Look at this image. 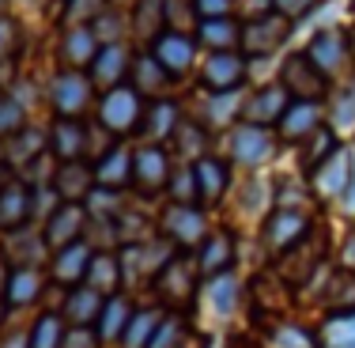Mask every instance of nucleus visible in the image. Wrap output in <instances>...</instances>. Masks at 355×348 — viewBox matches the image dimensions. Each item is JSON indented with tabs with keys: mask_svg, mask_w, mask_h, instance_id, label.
Returning a JSON list of instances; mask_svg holds the SVG:
<instances>
[{
	"mask_svg": "<svg viewBox=\"0 0 355 348\" xmlns=\"http://www.w3.org/2000/svg\"><path fill=\"white\" fill-rule=\"evenodd\" d=\"M280 80H284V91L291 99H299V103H321L325 91H329V76L321 72L306 53H291V57H287Z\"/></svg>",
	"mask_w": 355,
	"mask_h": 348,
	"instance_id": "7ed1b4c3",
	"label": "nucleus"
},
{
	"mask_svg": "<svg viewBox=\"0 0 355 348\" xmlns=\"http://www.w3.org/2000/svg\"><path fill=\"white\" fill-rule=\"evenodd\" d=\"M265 348H318V337H310L299 326H276Z\"/></svg>",
	"mask_w": 355,
	"mask_h": 348,
	"instance_id": "ea45409f",
	"label": "nucleus"
},
{
	"mask_svg": "<svg viewBox=\"0 0 355 348\" xmlns=\"http://www.w3.org/2000/svg\"><path fill=\"white\" fill-rule=\"evenodd\" d=\"M61 345H64V318L42 314L35 322V329H31V337H27V348H61Z\"/></svg>",
	"mask_w": 355,
	"mask_h": 348,
	"instance_id": "e433bc0d",
	"label": "nucleus"
},
{
	"mask_svg": "<svg viewBox=\"0 0 355 348\" xmlns=\"http://www.w3.org/2000/svg\"><path fill=\"white\" fill-rule=\"evenodd\" d=\"M171 140H174V148H178V156H182V159L200 163V159L208 156V133H205V125H197V122H178L174 133H171Z\"/></svg>",
	"mask_w": 355,
	"mask_h": 348,
	"instance_id": "72a5a7b5",
	"label": "nucleus"
},
{
	"mask_svg": "<svg viewBox=\"0 0 355 348\" xmlns=\"http://www.w3.org/2000/svg\"><path fill=\"white\" fill-rule=\"evenodd\" d=\"M91 171H95V190H125V185H132V151L125 144H114Z\"/></svg>",
	"mask_w": 355,
	"mask_h": 348,
	"instance_id": "f3484780",
	"label": "nucleus"
},
{
	"mask_svg": "<svg viewBox=\"0 0 355 348\" xmlns=\"http://www.w3.org/2000/svg\"><path fill=\"white\" fill-rule=\"evenodd\" d=\"M91 258H95V246H91V242H76V246L57 250L53 254V280H57V284H64V288L83 284Z\"/></svg>",
	"mask_w": 355,
	"mask_h": 348,
	"instance_id": "5701e85b",
	"label": "nucleus"
},
{
	"mask_svg": "<svg viewBox=\"0 0 355 348\" xmlns=\"http://www.w3.org/2000/svg\"><path fill=\"white\" fill-rule=\"evenodd\" d=\"M83 284L95 288L103 299L117 295V288H121V261H117V254L95 250V258H91V265H87V276H83Z\"/></svg>",
	"mask_w": 355,
	"mask_h": 348,
	"instance_id": "a878e982",
	"label": "nucleus"
},
{
	"mask_svg": "<svg viewBox=\"0 0 355 348\" xmlns=\"http://www.w3.org/2000/svg\"><path fill=\"white\" fill-rule=\"evenodd\" d=\"M0 99H4V95H0Z\"/></svg>",
	"mask_w": 355,
	"mask_h": 348,
	"instance_id": "864d4df0",
	"label": "nucleus"
},
{
	"mask_svg": "<svg viewBox=\"0 0 355 348\" xmlns=\"http://www.w3.org/2000/svg\"><path fill=\"white\" fill-rule=\"evenodd\" d=\"M27 125V114L15 99H0V140H12L15 133H23Z\"/></svg>",
	"mask_w": 355,
	"mask_h": 348,
	"instance_id": "a19ab883",
	"label": "nucleus"
},
{
	"mask_svg": "<svg viewBox=\"0 0 355 348\" xmlns=\"http://www.w3.org/2000/svg\"><path fill=\"white\" fill-rule=\"evenodd\" d=\"M310 235V219L302 216V212H295V208H276L272 216L265 219V246H268V254H287L291 246H299L302 239Z\"/></svg>",
	"mask_w": 355,
	"mask_h": 348,
	"instance_id": "6e6552de",
	"label": "nucleus"
},
{
	"mask_svg": "<svg viewBox=\"0 0 355 348\" xmlns=\"http://www.w3.org/2000/svg\"><path fill=\"white\" fill-rule=\"evenodd\" d=\"M291 110V95L284 91V83H276V88H265L257 91V95L246 103V125H261V129H268V125H280L284 114Z\"/></svg>",
	"mask_w": 355,
	"mask_h": 348,
	"instance_id": "a211bd4d",
	"label": "nucleus"
},
{
	"mask_svg": "<svg viewBox=\"0 0 355 348\" xmlns=\"http://www.w3.org/2000/svg\"><path fill=\"white\" fill-rule=\"evenodd\" d=\"M166 185H171V193H174V205H197V178H193V167L171 171V182Z\"/></svg>",
	"mask_w": 355,
	"mask_h": 348,
	"instance_id": "58836bf2",
	"label": "nucleus"
},
{
	"mask_svg": "<svg viewBox=\"0 0 355 348\" xmlns=\"http://www.w3.org/2000/svg\"><path fill=\"white\" fill-rule=\"evenodd\" d=\"M352 95H355V88H352Z\"/></svg>",
	"mask_w": 355,
	"mask_h": 348,
	"instance_id": "603ef678",
	"label": "nucleus"
},
{
	"mask_svg": "<svg viewBox=\"0 0 355 348\" xmlns=\"http://www.w3.org/2000/svg\"><path fill=\"white\" fill-rule=\"evenodd\" d=\"M83 231H87V208L72 205V201H57L53 212L42 219V242L46 250H64V246L83 242Z\"/></svg>",
	"mask_w": 355,
	"mask_h": 348,
	"instance_id": "f03ea898",
	"label": "nucleus"
},
{
	"mask_svg": "<svg viewBox=\"0 0 355 348\" xmlns=\"http://www.w3.org/2000/svg\"><path fill=\"white\" fill-rule=\"evenodd\" d=\"M348 53H352V57H355V27H352V31H348Z\"/></svg>",
	"mask_w": 355,
	"mask_h": 348,
	"instance_id": "8fccbe9b",
	"label": "nucleus"
},
{
	"mask_svg": "<svg viewBox=\"0 0 355 348\" xmlns=\"http://www.w3.org/2000/svg\"><path fill=\"white\" fill-rule=\"evenodd\" d=\"M49 99H53L57 117L80 122V114L91 103V80L83 72H76V69L72 72H61V76H53V91H49Z\"/></svg>",
	"mask_w": 355,
	"mask_h": 348,
	"instance_id": "9d476101",
	"label": "nucleus"
},
{
	"mask_svg": "<svg viewBox=\"0 0 355 348\" xmlns=\"http://www.w3.org/2000/svg\"><path fill=\"white\" fill-rule=\"evenodd\" d=\"M239 31H242V23L227 15V19H205L197 27V38L212 53H239Z\"/></svg>",
	"mask_w": 355,
	"mask_h": 348,
	"instance_id": "c85d7f7f",
	"label": "nucleus"
},
{
	"mask_svg": "<svg viewBox=\"0 0 355 348\" xmlns=\"http://www.w3.org/2000/svg\"><path fill=\"white\" fill-rule=\"evenodd\" d=\"M132 61H137V57H132L121 42H103L95 61H91V88H106V91L121 88V80L132 72Z\"/></svg>",
	"mask_w": 355,
	"mask_h": 348,
	"instance_id": "1a4fd4ad",
	"label": "nucleus"
},
{
	"mask_svg": "<svg viewBox=\"0 0 355 348\" xmlns=\"http://www.w3.org/2000/svg\"><path fill=\"white\" fill-rule=\"evenodd\" d=\"M318 348H355V310L329 314L318 329Z\"/></svg>",
	"mask_w": 355,
	"mask_h": 348,
	"instance_id": "473e14b6",
	"label": "nucleus"
},
{
	"mask_svg": "<svg viewBox=\"0 0 355 348\" xmlns=\"http://www.w3.org/2000/svg\"><path fill=\"white\" fill-rule=\"evenodd\" d=\"M49 151H53L61 163H80V156L87 151V129L80 122H69V117H57L53 129H49Z\"/></svg>",
	"mask_w": 355,
	"mask_h": 348,
	"instance_id": "412c9836",
	"label": "nucleus"
},
{
	"mask_svg": "<svg viewBox=\"0 0 355 348\" xmlns=\"http://www.w3.org/2000/svg\"><path fill=\"white\" fill-rule=\"evenodd\" d=\"M151 284H155V292L163 295L171 307H178V303H193V295H197V261L185 258V254H174V258L155 273Z\"/></svg>",
	"mask_w": 355,
	"mask_h": 348,
	"instance_id": "20e7f679",
	"label": "nucleus"
},
{
	"mask_svg": "<svg viewBox=\"0 0 355 348\" xmlns=\"http://www.w3.org/2000/svg\"><path fill=\"white\" fill-rule=\"evenodd\" d=\"M318 129H321V106L318 103H291V110H287L284 122H280V133L295 144H302Z\"/></svg>",
	"mask_w": 355,
	"mask_h": 348,
	"instance_id": "c756f323",
	"label": "nucleus"
},
{
	"mask_svg": "<svg viewBox=\"0 0 355 348\" xmlns=\"http://www.w3.org/2000/svg\"><path fill=\"white\" fill-rule=\"evenodd\" d=\"M106 299L87 284H76L69 288V299H64V322H72V329H91L103 314Z\"/></svg>",
	"mask_w": 355,
	"mask_h": 348,
	"instance_id": "b1692460",
	"label": "nucleus"
},
{
	"mask_svg": "<svg viewBox=\"0 0 355 348\" xmlns=\"http://www.w3.org/2000/svg\"><path fill=\"white\" fill-rule=\"evenodd\" d=\"M310 178H314V190L321 193V197H344V190H348V182H352V156H348V148L340 144L325 163H318L314 171H310Z\"/></svg>",
	"mask_w": 355,
	"mask_h": 348,
	"instance_id": "dca6fc26",
	"label": "nucleus"
},
{
	"mask_svg": "<svg viewBox=\"0 0 355 348\" xmlns=\"http://www.w3.org/2000/svg\"><path fill=\"white\" fill-rule=\"evenodd\" d=\"M276 151V137L272 129H261V125H239L231 133V156L246 167H257L265 163L268 156Z\"/></svg>",
	"mask_w": 355,
	"mask_h": 348,
	"instance_id": "4468645a",
	"label": "nucleus"
},
{
	"mask_svg": "<svg viewBox=\"0 0 355 348\" xmlns=\"http://www.w3.org/2000/svg\"><path fill=\"white\" fill-rule=\"evenodd\" d=\"M178 122H182V117H178V106L163 99V103L148 106V114H140V125H137V129L144 133V137H148V144H159V140L171 137Z\"/></svg>",
	"mask_w": 355,
	"mask_h": 348,
	"instance_id": "2f4dec72",
	"label": "nucleus"
},
{
	"mask_svg": "<svg viewBox=\"0 0 355 348\" xmlns=\"http://www.w3.org/2000/svg\"><path fill=\"white\" fill-rule=\"evenodd\" d=\"M129 322H132L129 299H125V295H110L103 314H98V322H95V337L98 341H121L125 329H129Z\"/></svg>",
	"mask_w": 355,
	"mask_h": 348,
	"instance_id": "bb28decb",
	"label": "nucleus"
},
{
	"mask_svg": "<svg viewBox=\"0 0 355 348\" xmlns=\"http://www.w3.org/2000/svg\"><path fill=\"white\" fill-rule=\"evenodd\" d=\"M35 216V190L19 178L0 185V231H19Z\"/></svg>",
	"mask_w": 355,
	"mask_h": 348,
	"instance_id": "f8f14e48",
	"label": "nucleus"
},
{
	"mask_svg": "<svg viewBox=\"0 0 355 348\" xmlns=\"http://www.w3.org/2000/svg\"><path fill=\"white\" fill-rule=\"evenodd\" d=\"M159 322H163L159 310H132V322H129V329H125L121 345L125 348H148V341L159 329Z\"/></svg>",
	"mask_w": 355,
	"mask_h": 348,
	"instance_id": "c9c22d12",
	"label": "nucleus"
},
{
	"mask_svg": "<svg viewBox=\"0 0 355 348\" xmlns=\"http://www.w3.org/2000/svg\"><path fill=\"white\" fill-rule=\"evenodd\" d=\"M103 8H106V0H69V23L72 27H87L91 19H98L103 15Z\"/></svg>",
	"mask_w": 355,
	"mask_h": 348,
	"instance_id": "79ce46f5",
	"label": "nucleus"
},
{
	"mask_svg": "<svg viewBox=\"0 0 355 348\" xmlns=\"http://www.w3.org/2000/svg\"><path fill=\"white\" fill-rule=\"evenodd\" d=\"M49 190L57 193V201H72V205H83L95 190V171L83 163H64L61 171H53L49 178Z\"/></svg>",
	"mask_w": 355,
	"mask_h": 348,
	"instance_id": "6ab92c4d",
	"label": "nucleus"
},
{
	"mask_svg": "<svg viewBox=\"0 0 355 348\" xmlns=\"http://www.w3.org/2000/svg\"><path fill=\"white\" fill-rule=\"evenodd\" d=\"M95 53H98V38L91 27H72L69 35H64V61L69 65H76V69H80V65H91Z\"/></svg>",
	"mask_w": 355,
	"mask_h": 348,
	"instance_id": "f704fd0d",
	"label": "nucleus"
},
{
	"mask_svg": "<svg viewBox=\"0 0 355 348\" xmlns=\"http://www.w3.org/2000/svg\"><path fill=\"white\" fill-rule=\"evenodd\" d=\"M163 235L171 246H182V250H193L208 239V224L205 212L197 205H171L163 212Z\"/></svg>",
	"mask_w": 355,
	"mask_h": 348,
	"instance_id": "423d86ee",
	"label": "nucleus"
},
{
	"mask_svg": "<svg viewBox=\"0 0 355 348\" xmlns=\"http://www.w3.org/2000/svg\"><path fill=\"white\" fill-rule=\"evenodd\" d=\"M239 299H242V280L234 273L212 276L205 284V307L212 310V318H219V322H227L234 310H239Z\"/></svg>",
	"mask_w": 355,
	"mask_h": 348,
	"instance_id": "393cba45",
	"label": "nucleus"
},
{
	"mask_svg": "<svg viewBox=\"0 0 355 348\" xmlns=\"http://www.w3.org/2000/svg\"><path fill=\"white\" fill-rule=\"evenodd\" d=\"M246 57L242 53H208L200 65V83H205L208 95H231L246 83Z\"/></svg>",
	"mask_w": 355,
	"mask_h": 348,
	"instance_id": "39448f33",
	"label": "nucleus"
},
{
	"mask_svg": "<svg viewBox=\"0 0 355 348\" xmlns=\"http://www.w3.org/2000/svg\"><path fill=\"white\" fill-rule=\"evenodd\" d=\"M171 182V163H166V151L159 144H144L140 151H132V185L140 193H159Z\"/></svg>",
	"mask_w": 355,
	"mask_h": 348,
	"instance_id": "9b49d317",
	"label": "nucleus"
},
{
	"mask_svg": "<svg viewBox=\"0 0 355 348\" xmlns=\"http://www.w3.org/2000/svg\"><path fill=\"white\" fill-rule=\"evenodd\" d=\"M340 265H344V273H355V231L348 235V242L340 250Z\"/></svg>",
	"mask_w": 355,
	"mask_h": 348,
	"instance_id": "49530a36",
	"label": "nucleus"
},
{
	"mask_svg": "<svg viewBox=\"0 0 355 348\" xmlns=\"http://www.w3.org/2000/svg\"><path fill=\"white\" fill-rule=\"evenodd\" d=\"M129 76L137 80V83H132V91H137V95H148V99H151V95H163L166 83H171V72H166L151 53L137 57V61H132V72H129Z\"/></svg>",
	"mask_w": 355,
	"mask_h": 348,
	"instance_id": "7c9ffc66",
	"label": "nucleus"
},
{
	"mask_svg": "<svg viewBox=\"0 0 355 348\" xmlns=\"http://www.w3.org/2000/svg\"><path fill=\"white\" fill-rule=\"evenodd\" d=\"M182 341H185V322L178 314H163V322H159L148 348H182Z\"/></svg>",
	"mask_w": 355,
	"mask_h": 348,
	"instance_id": "4c0bfd02",
	"label": "nucleus"
},
{
	"mask_svg": "<svg viewBox=\"0 0 355 348\" xmlns=\"http://www.w3.org/2000/svg\"><path fill=\"white\" fill-rule=\"evenodd\" d=\"M291 35V19H284V15L276 12H265V15H253V19L242 23L239 31V53L242 57H265V53H276V49L287 42Z\"/></svg>",
	"mask_w": 355,
	"mask_h": 348,
	"instance_id": "f257e3e1",
	"label": "nucleus"
},
{
	"mask_svg": "<svg viewBox=\"0 0 355 348\" xmlns=\"http://www.w3.org/2000/svg\"><path fill=\"white\" fill-rule=\"evenodd\" d=\"M140 95L129 88V83H121V88H114V91H106L103 95V106H98V122L106 125L110 133H132L140 125Z\"/></svg>",
	"mask_w": 355,
	"mask_h": 348,
	"instance_id": "0eeeda50",
	"label": "nucleus"
},
{
	"mask_svg": "<svg viewBox=\"0 0 355 348\" xmlns=\"http://www.w3.org/2000/svg\"><path fill=\"white\" fill-rule=\"evenodd\" d=\"M193 12H197V19H227L231 15V0H193Z\"/></svg>",
	"mask_w": 355,
	"mask_h": 348,
	"instance_id": "c03bdc74",
	"label": "nucleus"
},
{
	"mask_svg": "<svg viewBox=\"0 0 355 348\" xmlns=\"http://www.w3.org/2000/svg\"><path fill=\"white\" fill-rule=\"evenodd\" d=\"M197 273L205 280L231 273V261H234V239L231 231H208V239L197 246Z\"/></svg>",
	"mask_w": 355,
	"mask_h": 348,
	"instance_id": "2eb2a0df",
	"label": "nucleus"
},
{
	"mask_svg": "<svg viewBox=\"0 0 355 348\" xmlns=\"http://www.w3.org/2000/svg\"><path fill=\"white\" fill-rule=\"evenodd\" d=\"M4 182H12V174H8V159L0 156V185H4Z\"/></svg>",
	"mask_w": 355,
	"mask_h": 348,
	"instance_id": "09e8293b",
	"label": "nucleus"
},
{
	"mask_svg": "<svg viewBox=\"0 0 355 348\" xmlns=\"http://www.w3.org/2000/svg\"><path fill=\"white\" fill-rule=\"evenodd\" d=\"M4 4H8V0H0V8H4Z\"/></svg>",
	"mask_w": 355,
	"mask_h": 348,
	"instance_id": "3c124183",
	"label": "nucleus"
},
{
	"mask_svg": "<svg viewBox=\"0 0 355 348\" xmlns=\"http://www.w3.org/2000/svg\"><path fill=\"white\" fill-rule=\"evenodd\" d=\"M193 178H197V205H219L227 193V185H231V171H227V163H219V159L205 156L200 163H193Z\"/></svg>",
	"mask_w": 355,
	"mask_h": 348,
	"instance_id": "aec40b11",
	"label": "nucleus"
},
{
	"mask_svg": "<svg viewBox=\"0 0 355 348\" xmlns=\"http://www.w3.org/2000/svg\"><path fill=\"white\" fill-rule=\"evenodd\" d=\"M306 57H310V61H314L325 76L340 72L344 61L352 57V53H348V35H344V31H321V35L310 42Z\"/></svg>",
	"mask_w": 355,
	"mask_h": 348,
	"instance_id": "4be33fe9",
	"label": "nucleus"
},
{
	"mask_svg": "<svg viewBox=\"0 0 355 348\" xmlns=\"http://www.w3.org/2000/svg\"><path fill=\"white\" fill-rule=\"evenodd\" d=\"M151 57L171 76H182V72H189L193 57H197V42H193V35H185V31H163V35L151 42Z\"/></svg>",
	"mask_w": 355,
	"mask_h": 348,
	"instance_id": "ddd939ff",
	"label": "nucleus"
},
{
	"mask_svg": "<svg viewBox=\"0 0 355 348\" xmlns=\"http://www.w3.org/2000/svg\"><path fill=\"white\" fill-rule=\"evenodd\" d=\"M42 295V273L31 265H15L8 273V284H4V303L8 307H27Z\"/></svg>",
	"mask_w": 355,
	"mask_h": 348,
	"instance_id": "cd10ccee",
	"label": "nucleus"
},
{
	"mask_svg": "<svg viewBox=\"0 0 355 348\" xmlns=\"http://www.w3.org/2000/svg\"><path fill=\"white\" fill-rule=\"evenodd\" d=\"M19 49V23L12 15H0V61Z\"/></svg>",
	"mask_w": 355,
	"mask_h": 348,
	"instance_id": "37998d69",
	"label": "nucleus"
},
{
	"mask_svg": "<svg viewBox=\"0 0 355 348\" xmlns=\"http://www.w3.org/2000/svg\"><path fill=\"white\" fill-rule=\"evenodd\" d=\"M340 205H344V212H352V216H355V163H352V182H348V190H344Z\"/></svg>",
	"mask_w": 355,
	"mask_h": 348,
	"instance_id": "de8ad7c7",
	"label": "nucleus"
},
{
	"mask_svg": "<svg viewBox=\"0 0 355 348\" xmlns=\"http://www.w3.org/2000/svg\"><path fill=\"white\" fill-rule=\"evenodd\" d=\"M314 4L318 0H272L276 15H284V19H299V15H306Z\"/></svg>",
	"mask_w": 355,
	"mask_h": 348,
	"instance_id": "a18cd8bd",
	"label": "nucleus"
}]
</instances>
